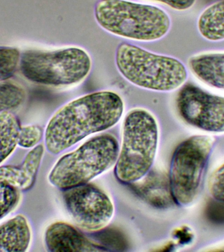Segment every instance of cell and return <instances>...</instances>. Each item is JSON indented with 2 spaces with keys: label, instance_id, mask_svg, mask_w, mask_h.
<instances>
[{
  "label": "cell",
  "instance_id": "cell-11",
  "mask_svg": "<svg viewBox=\"0 0 224 252\" xmlns=\"http://www.w3.org/2000/svg\"><path fill=\"white\" fill-rule=\"evenodd\" d=\"M44 153V146L39 144L29 150L21 164L1 165L0 180L9 183L20 191L29 190L36 181Z\"/></svg>",
  "mask_w": 224,
  "mask_h": 252
},
{
  "label": "cell",
  "instance_id": "cell-19",
  "mask_svg": "<svg viewBox=\"0 0 224 252\" xmlns=\"http://www.w3.org/2000/svg\"><path fill=\"white\" fill-rule=\"evenodd\" d=\"M44 131L38 125L22 126L20 129L18 146L26 149H31L39 145L43 137Z\"/></svg>",
  "mask_w": 224,
  "mask_h": 252
},
{
  "label": "cell",
  "instance_id": "cell-12",
  "mask_svg": "<svg viewBox=\"0 0 224 252\" xmlns=\"http://www.w3.org/2000/svg\"><path fill=\"white\" fill-rule=\"evenodd\" d=\"M189 69L200 82L224 90V53H200L190 57Z\"/></svg>",
  "mask_w": 224,
  "mask_h": 252
},
{
  "label": "cell",
  "instance_id": "cell-9",
  "mask_svg": "<svg viewBox=\"0 0 224 252\" xmlns=\"http://www.w3.org/2000/svg\"><path fill=\"white\" fill-rule=\"evenodd\" d=\"M63 200L71 218L86 231L104 229L111 221L115 212L110 197L101 189L89 183L63 190Z\"/></svg>",
  "mask_w": 224,
  "mask_h": 252
},
{
  "label": "cell",
  "instance_id": "cell-5",
  "mask_svg": "<svg viewBox=\"0 0 224 252\" xmlns=\"http://www.w3.org/2000/svg\"><path fill=\"white\" fill-rule=\"evenodd\" d=\"M92 66V57L85 49L68 45L24 51L19 67L29 82L53 88H70L84 82Z\"/></svg>",
  "mask_w": 224,
  "mask_h": 252
},
{
  "label": "cell",
  "instance_id": "cell-16",
  "mask_svg": "<svg viewBox=\"0 0 224 252\" xmlns=\"http://www.w3.org/2000/svg\"><path fill=\"white\" fill-rule=\"evenodd\" d=\"M25 89L15 81H0V113L16 109L25 101Z\"/></svg>",
  "mask_w": 224,
  "mask_h": 252
},
{
  "label": "cell",
  "instance_id": "cell-13",
  "mask_svg": "<svg viewBox=\"0 0 224 252\" xmlns=\"http://www.w3.org/2000/svg\"><path fill=\"white\" fill-rule=\"evenodd\" d=\"M31 241L30 224L24 215H16L0 224V252H25Z\"/></svg>",
  "mask_w": 224,
  "mask_h": 252
},
{
  "label": "cell",
  "instance_id": "cell-1",
  "mask_svg": "<svg viewBox=\"0 0 224 252\" xmlns=\"http://www.w3.org/2000/svg\"><path fill=\"white\" fill-rule=\"evenodd\" d=\"M125 102L113 90H100L74 98L59 108L44 131L45 148L58 155L92 134L113 127L121 119Z\"/></svg>",
  "mask_w": 224,
  "mask_h": 252
},
{
  "label": "cell",
  "instance_id": "cell-3",
  "mask_svg": "<svg viewBox=\"0 0 224 252\" xmlns=\"http://www.w3.org/2000/svg\"><path fill=\"white\" fill-rule=\"evenodd\" d=\"M116 68L130 84L152 92L179 90L188 78V69L179 59L151 52L130 43L116 49Z\"/></svg>",
  "mask_w": 224,
  "mask_h": 252
},
{
  "label": "cell",
  "instance_id": "cell-4",
  "mask_svg": "<svg viewBox=\"0 0 224 252\" xmlns=\"http://www.w3.org/2000/svg\"><path fill=\"white\" fill-rule=\"evenodd\" d=\"M158 122L143 108L130 110L122 124L121 146L114 169L116 179L133 184L143 178L154 163L159 143Z\"/></svg>",
  "mask_w": 224,
  "mask_h": 252
},
{
  "label": "cell",
  "instance_id": "cell-7",
  "mask_svg": "<svg viewBox=\"0 0 224 252\" xmlns=\"http://www.w3.org/2000/svg\"><path fill=\"white\" fill-rule=\"evenodd\" d=\"M215 139L208 135L187 138L176 147L171 159L168 185L173 202L189 207L197 200Z\"/></svg>",
  "mask_w": 224,
  "mask_h": 252
},
{
  "label": "cell",
  "instance_id": "cell-14",
  "mask_svg": "<svg viewBox=\"0 0 224 252\" xmlns=\"http://www.w3.org/2000/svg\"><path fill=\"white\" fill-rule=\"evenodd\" d=\"M198 33L210 41L224 40V0H218L201 12L198 16Z\"/></svg>",
  "mask_w": 224,
  "mask_h": 252
},
{
  "label": "cell",
  "instance_id": "cell-17",
  "mask_svg": "<svg viewBox=\"0 0 224 252\" xmlns=\"http://www.w3.org/2000/svg\"><path fill=\"white\" fill-rule=\"evenodd\" d=\"M21 53L15 47L0 46V81L9 80L19 68Z\"/></svg>",
  "mask_w": 224,
  "mask_h": 252
},
{
  "label": "cell",
  "instance_id": "cell-21",
  "mask_svg": "<svg viewBox=\"0 0 224 252\" xmlns=\"http://www.w3.org/2000/svg\"><path fill=\"white\" fill-rule=\"evenodd\" d=\"M164 4L172 9L179 11L190 9L196 3V0H143Z\"/></svg>",
  "mask_w": 224,
  "mask_h": 252
},
{
  "label": "cell",
  "instance_id": "cell-2",
  "mask_svg": "<svg viewBox=\"0 0 224 252\" xmlns=\"http://www.w3.org/2000/svg\"><path fill=\"white\" fill-rule=\"evenodd\" d=\"M94 16L96 23L108 33L139 42L163 38L172 24L162 8L130 0H100L94 6Z\"/></svg>",
  "mask_w": 224,
  "mask_h": 252
},
{
  "label": "cell",
  "instance_id": "cell-6",
  "mask_svg": "<svg viewBox=\"0 0 224 252\" xmlns=\"http://www.w3.org/2000/svg\"><path fill=\"white\" fill-rule=\"evenodd\" d=\"M119 151L113 135L95 136L57 160L49 173V183L62 190L87 184L115 165Z\"/></svg>",
  "mask_w": 224,
  "mask_h": 252
},
{
  "label": "cell",
  "instance_id": "cell-10",
  "mask_svg": "<svg viewBox=\"0 0 224 252\" xmlns=\"http://www.w3.org/2000/svg\"><path fill=\"white\" fill-rule=\"evenodd\" d=\"M45 247L51 252H92L108 251L94 243L74 226L64 222H55L47 228Z\"/></svg>",
  "mask_w": 224,
  "mask_h": 252
},
{
  "label": "cell",
  "instance_id": "cell-8",
  "mask_svg": "<svg viewBox=\"0 0 224 252\" xmlns=\"http://www.w3.org/2000/svg\"><path fill=\"white\" fill-rule=\"evenodd\" d=\"M175 105L187 125L206 133H224V96L192 84H184L179 89Z\"/></svg>",
  "mask_w": 224,
  "mask_h": 252
},
{
  "label": "cell",
  "instance_id": "cell-20",
  "mask_svg": "<svg viewBox=\"0 0 224 252\" xmlns=\"http://www.w3.org/2000/svg\"><path fill=\"white\" fill-rule=\"evenodd\" d=\"M208 190L214 200L224 204V162L210 174L208 181Z\"/></svg>",
  "mask_w": 224,
  "mask_h": 252
},
{
  "label": "cell",
  "instance_id": "cell-18",
  "mask_svg": "<svg viewBox=\"0 0 224 252\" xmlns=\"http://www.w3.org/2000/svg\"><path fill=\"white\" fill-rule=\"evenodd\" d=\"M21 191L5 181L0 180V220L19 206Z\"/></svg>",
  "mask_w": 224,
  "mask_h": 252
},
{
  "label": "cell",
  "instance_id": "cell-15",
  "mask_svg": "<svg viewBox=\"0 0 224 252\" xmlns=\"http://www.w3.org/2000/svg\"><path fill=\"white\" fill-rule=\"evenodd\" d=\"M21 124L10 111L0 113V165L15 151Z\"/></svg>",
  "mask_w": 224,
  "mask_h": 252
}]
</instances>
